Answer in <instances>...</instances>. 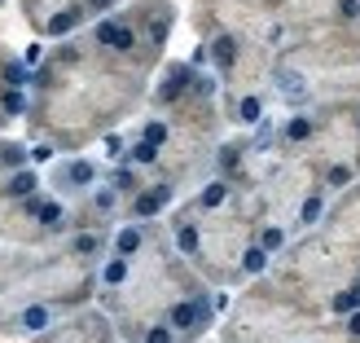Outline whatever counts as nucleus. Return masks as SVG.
Returning <instances> with one entry per match:
<instances>
[{
    "label": "nucleus",
    "mask_w": 360,
    "mask_h": 343,
    "mask_svg": "<svg viewBox=\"0 0 360 343\" xmlns=\"http://www.w3.org/2000/svg\"><path fill=\"white\" fill-rule=\"evenodd\" d=\"M146 80L150 75L101 49H88L79 62L44 58L31 70V132L75 154L88 141L115 132V123L136 111Z\"/></svg>",
    "instance_id": "nucleus-1"
},
{
    "label": "nucleus",
    "mask_w": 360,
    "mask_h": 343,
    "mask_svg": "<svg viewBox=\"0 0 360 343\" xmlns=\"http://www.w3.org/2000/svg\"><path fill=\"white\" fill-rule=\"evenodd\" d=\"M321 233H326L330 242H338L343 251H352V256H360V180L352 189H343L334 198V203L326 207V216H321Z\"/></svg>",
    "instance_id": "nucleus-2"
},
{
    "label": "nucleus",
    "mask_w": 360,
    "mask_h": 343,
    "mask_svg": "<svg viewBox=\"0 0 360 343\" xmlns=\"http://www.w3.org/2000/svg\"><path fill=\"white\" fill-rule=\"evenodd\" d=\"M35 343H119V330L101 308H79V313L62 317L58 326L49 335H40Z\"/></svg>",
    "instance_id": "nucleus-3"
},
{
    "label": "nucleus",
    "mask_w": 360,
    "mask_h": 343,
    "mask_svg": "<svg viewBox=\"0 0 360 343\" xmlns=\"http://www.w3.org/2000/svg\"><path fill=\"white\" fill-rule=\"evenodd\" d=\"M101 163L97 158H84V154H70V158H62V163H53V172H49V189H53V198H62V203H79L84 194H93L97 185H101Z\"/></svg>",
    "instance_id": "nucleus-4"
},
{
    "label": "nucleus",
    "mask_w": 360,
    "mask_h": 343,
    "mask_svg": "<svg viewBox=\"0 0 360 343\" xmlns=\"http://www.w3.org/2000/svg\"><path fill=\"white\" fill-rule=\"evenodd\" d=\"M123 13H128L132 27L141 31V44H146L154 58H163L167 35L176 27V5H172V0H132Z\"/></svg>",
    "instance_id": "nucleus-5"
},
{
    "label": "nucleus",
    "mask_w": 360,
    "mask_h": 343,
    "mask_svg": "<svg viewBox=\"0 0 360 343\" xmlns=\"http://www.w3.org/2000/svg\"><path fill=\"white\" fill-rule=\"evenodd\" d=\"M198 75H202V70H193L189 62H163V70H158V84L150 88V106H154V115H176L180 106L193 97Z\"/></svg>",
    "instance_id": "nucleus-6"
},
{
    "label": "nucleus",
    "mask_w": 360,
    "mask_h": 343,
    "mask_svg": "<svg viewBox=\"0 0 360 343\" xmlns=\"http://www.w3.org/2000/svg\"><path fill=\"white\" fill-rule=\"evenodd\" d=\"M176 185H167V180H158V176H150V185L141 189L132 203H123V220H132V225H154L163 211H172L176 207Z\"/></svg>",
    "instance_id": "nucleus-7"
},
{
    "label": "nucleus",
    "mask_w": 360,
    "mask_h": 343,
    "mask_svg": "<svg viewBox=\"0 0 360 343\" xmlns=\"http://www.w3.org/2000/svg\"><path fill=\"white\" fill-rule=\"evenodd\" d=\"M105 185H110L123 203H132V198L150 185V172H141V168H132V163H115L110 172H105Z\"/></svg>",
    "instance_id": "nucleus-8"
},
{
    "label": "nucleus",
    "mask_w": 360,
    "mask_h": 343,
    "mask_svg": "<svg viewBox=\"0 0 360 343\" xmlns=\"http://www.w3.org/2000/svg\"><path fill=\"white\" fill-rule=\"evenodd\" d=\"M22 168H31V150L22 146V141L0 137V172L13 176V172H22Z\"/></svg>",
    "instance_id": "nucleus-9"
},
{
    "label": "nucleus",
    "mask_w": 360,
    "mask_h": 343,
    "mask_svg": "<svg viewBox=\"0 0 360 343\" xmlns=\"http://www.w3.org/2000/svg\"><path fill=\"white\" fill-rule=\"evenodd\" d=\"M136 141H150V146H158V150H163L167 141H172V119H167V115H150L146 123H141Z\"/></svg>",
    "instance_id": "nucleus-10"
},
{
    "label": "nucleus",
    "mask_w": 360,
    "mask_h": 343,
    "mask_svg": "<svg viewBox=\"0 0 360 343\" xmlns=\"http://www.w3.org/2000/svg\"><path fill=\"white\" fill-rule=\"evenodd\" d=\"M158 158H163V150H158V146H150V141H132V146H128V158H123V163H132V168H141V172H150V176H154Z\"/></svg>",
    "instance_id": "nucleus-11"
},
{
    "label": "nucleus",
    "mask_w": 360,
    "mask_h": 343,
    "mask_svg": "<svg viewBox=\"0 0 360 343\" xmlns=\"http://www.w3.org/2000/svg\"><path fill=\"white\" fill-rule=\"evenodd\" d=\"M53 158H58V146H53V141H35V146H31V168L53 163Z\"/></svg>",
    "instance_id": "nucleus-12"
},
{
    "label": "nucleus",
    "mask_w": 360,
    "mask_h": 343,
    "mask_svg": "<svg viewBox=\"0 0 360 343\" xmlns=\"http://www.w3.org/2000/svg\"><path fill=\"white\" fill-rule=\"evenodd\" d=\"M22 62H27V66H40V62H44V49H40V44H31V49L22 53Z\"/></svg>",
    "instance_id": "nucleus-13"
},
{
    "label": "nucleus",
    "mask_w": 360,
    "mask_h": 343,
    "mask_svg": "<svg viewBox=\"0 0 360 343\" xmlns=\"http://www.w3.org/2000/svg\"><path fill=\"white\" fill-rule=\"evenodd\" d=\"M5 5H9V0H0V9H5Z\"/></svg>",
    "instance_id": "nucleus-14"
}]
</instances>
